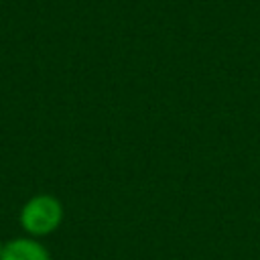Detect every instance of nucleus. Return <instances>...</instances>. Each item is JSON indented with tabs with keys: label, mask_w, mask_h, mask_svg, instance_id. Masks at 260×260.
<instances>
[{
	"label": "nucleus",
	"mask_w": 260,
	"mask_h": 260,
	"mask_svg": "<svg viewBox=\"0 0 260 260\" xmlns=\"http://www.w3.org/2000/svg\"><path fill=\"white\" fill-rule=\"evenodd\" d=\"M18 221H20L22 230L32 238L49 236L63 221V205L57 197H53L49 193L32 195L22 205Z\"/></svg>",
	"instance_id": "nucleus-1"
},
{
	"label": "nucleus",
	"mask_w": 260,
	"mask_h": 260,
	"mask_svg": "<svg viewBox=\"0 0 260 260\" xmlns=\"http://www.w3.org/2000/svg\"><path fill=\"white\" fill-rule=\"evenodd\" d=\"M0 260H51V254L35 238H14L4 244Z\"/></svg>",
	"instance_id": "nucleus-2"
},
{
	"label": "nucleus",
	"mask_w": 260,
	"mask_h": 260,
	"mask_svg": "<svg viewBox=\"0 0 260 260\" xmlns=\"http://www.w3.org/2000/svg\"><path fill=\"white\" fill-rule=\"evenodd\" d=\"M2 248H4V244H2V242H0V254H2Z\"/></svg>",
	"instance_id": "nucleus-3"
}]
</instances>
